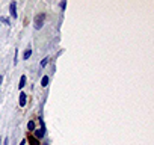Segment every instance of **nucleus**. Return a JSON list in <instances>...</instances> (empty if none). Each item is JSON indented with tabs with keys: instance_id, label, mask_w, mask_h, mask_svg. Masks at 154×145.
<instances>
[{
	"instance_id": "7ed1b4c3",
	"label": "nucleus",
	"mask_w": 154,
	"mask_h": 145,
	"mask_svg": "<svg viewBox=\"0 0 154 145\" xmlns=\"http://www.w3.org/2000/svg\"><path fill=\"white\" fill-rule=\"evenodd\" d=\"M9 9H11L12 18H17V17H18V12H17V2H11V5H9Z\"/></svg>"
},
{
	"instance_id": "dca6fc26",
	"label": "nucleus",
	"mask_w": 154,
	"mask_h": 145,
	"mask_svg": "<svg viewBox=\"0 0 154 145\" xmlns=\"http://www.w3.org/2000/svg\"><path fill=\"white\" fill-rule=\"evenodd\" d=\"M2 80H3V77H2V74H0V86H2Z\"/></svg>"
},
{
	"instance_id": "20e7f679",
	"label": "nucleus",
	"mask_w": 154,
	"mask_h": 145,
	"mask_svg": "<svg viewBox=\"0 0 154 145\" xmlns=\"http://www.w3.org/2000/svg\"><path fill=\"white\" fill-rule=\"evenodd\" d=\"M26 97H27V95H26L24 92H21V94H20V98H18V103H20V106H21V107H24V106H26V100H27Z\"/></svg>"
},
{
	"instance_id": "423d86ee",
	"label": "nucleus",
	"mask_w": 154,
	"mask_h": 145,
	"mask_svg": "<svg viewBox=\"0 0 154 145\" xmlns=\"http://www.w3.org/2000/svg\"><path fill=\"white\" fill-rule=\"evenodd\" d=\"M26 80H27L26 76H21V77H20V83H18V89H20V91L26 86Z\"/></svg>"
},
{
	"instance_id": "f257e3e1",
	"label": "nucleus",
	"mask_w": 154,
	"mask_h": 145,
	"mask_svg": "<svg viewBox=\"0 0 154 145\" xmlns=\"http://www.w3.org/2000/svg\"><path fill=\"white\" fill-rule=\"evenodd\" d=\"M44 23H45V12H41V14H38V15L33 18V27H35L36 30L42 29Z\"/></svg>"
},
{
	"instance_id": "0eeeda50",
	"label": "nucleus",
	"mask_w": 154,
	"mask_h": 145,
	"mask_svg": "<svg viewBox=\"0 0 154 145\" xmlns=\"http://www.w3.org/2000/svg\"><path fill=\"white\" fill-rule=\"evenodd\" d=\"M30 56H32V49L29 47V49H27V50L24 51V54H23V59H24V61H27Z\"/></svg>"
},
{
	"instance_id": "f8f14e48",
	"label": "nucleus",
	"mask_w": 154,
	"mask_h": 145,
	"mask_svg": "<svg viewBox=\"0 0 154 145\" xmlns=\"http://www.w3.org/2000/svg\"><path fill=\"white\" fill-rule=\"evenodd\" d=\"M47 63H49V58H44V59H42V62H41V67H45Z\"/></svg>"
},
{
	"instance_id": "f03ea898",
	"label": "nucleus",
	"mask_w": 154,
	"mask_h": 145,
	"mask_svg": "<svg viewBox=\"0 0 154 145\" xmlns=\"http://www.w3.org/2000/svg\"><path fill=\"white\" fill-rule=\"evenodd\" d=\"M39 121H41V129L35 132V138H36V139L44 138V134H45V124H44V121L41 120V118H39Z\"/></svg>"
},
{
	"instance_id": "2eb2a0df",
	"label": "nucleus",
	"mask_w": 154,
	"mask_h": 145,
	"mask_svg": "<svg viewBox=\"0 0 154 145\" xmlns=\"http://www.w3.org/2000/svg\"><path fill=\"white\" fill-rule=\"evenodd\" d=\"M24 144H26V139H23V141L20 142V145H24Z\"/></svg>"
},
{
	"instance_id": "1a4fd4ad",
	"label": "nucleus",
	"mask_w": 154,
	"mask_h": 145,
	"mask_svg": "<svg viewBox=\"0 0 154 145\" xmlns=\"http://www.w3.org/2000/svg\"><path fill=\"white\" fill-rule=\"evenodd\" d=\"M47 85H49V77H47V76H44V77H42V80H41V86H44V88H45Z\"/></svg>"
},
{
	"instance_id": "6e6552de",
	"label": "nucleus",
	"mask_w": 154,
	"mask_h": 145,
	"mask_svg": "<svg viewBox=\"0 0 154 145\" xmlns=\"http://www.w3.org/2000/svg\"><path fill=\"white\" fill-rule=\"evenodd\" d=\"M27 129H29V132L35 130V121H33V120H32V121H29V122H27Z\"/></svg>"
},
{
	"instance_id": "9b49d317",
	"label": "nucleus",
	"mask_w": 154,
	"mask_h": 145,
	"mask_svg": "<svg viewBox=\"0 0 154 145\" xmlns=\"http://www.w3.org/2000/svg\"><path fill=\"white\" fill-rule=\"evenodd\" d=\"M18 63V50H15V54H14V65Z\"/></svg>"
},
{
	"instance_id": "39448f33",
	"label": "nucleus",
	"mask_w": 154,
	"mask_h": 145,
	"mask_svg": "<svg viewBox=\"0 0 154 145\" xmlns=\"http://www.w3.org/2000/svg\"><path fill=\"white\" fill-rule=\"evenodd\" d=\"M26 141H29V144H30V145H39V144H38V139H36L33 134H29Z\"/></svg>"
},
{
	"instance_id": "9d476101",
	"label": "nucleus",
	"mask_w": 154,
	"mask_h": 145,
	"mask_svg": "<svg viewBox=\"0 0 154 145\" xmlns=\"http://www.w3.org/2000/svg\"><path fill=\"white\" fill-rule=\"evenodd\" d=\"M0 21H2V23H5V24H11V23H9V18H6V17H2V15H0Z\"/></svg>"
},
{
	"instance_id": "ddd939ff",
	"label": "nucleus",
	"mask_w": 154,
	"mask_h": 145,
	"mask_svg": "<svg viewBox=\"0 0 154 145\" xmlns=\"http://www.w3.org/2000/svg\"><path fill=\"white\" fill-rule=\"evenodd\" d=\"M3 145H9V139H8V138L3 139Z\"/></svg>"
},
{
	"instance_id": "f3484780",
	"label": "nucleus",
	"mask_w": 154,
	"mask_h": 145,
	"mask_svg": "<svg viewBox=\"0 0 154 145\" xmlns=\"http://www.w3.org/2000/svg\"><path fill=\"white\" fill-rule=\"evenodd\" d=\"M44 145H49V144H44Z\"/></svg>"
},
{
	"instance_id": "4468645a",
	"label": "nucleus",
	"mask_w": 154,
	"mask_h": 145,
	"mask_svg": "<svg viewBox=\"0 0 154 145\" xmlns=\"http://www.w3.org/2000/svg\"><path fill=\"white\" fill-rule=\"evenodd\" d=\"M65 6H67V2H62V3H60V8H62V9H65Z\"/></svg>"
}]
</instances>
